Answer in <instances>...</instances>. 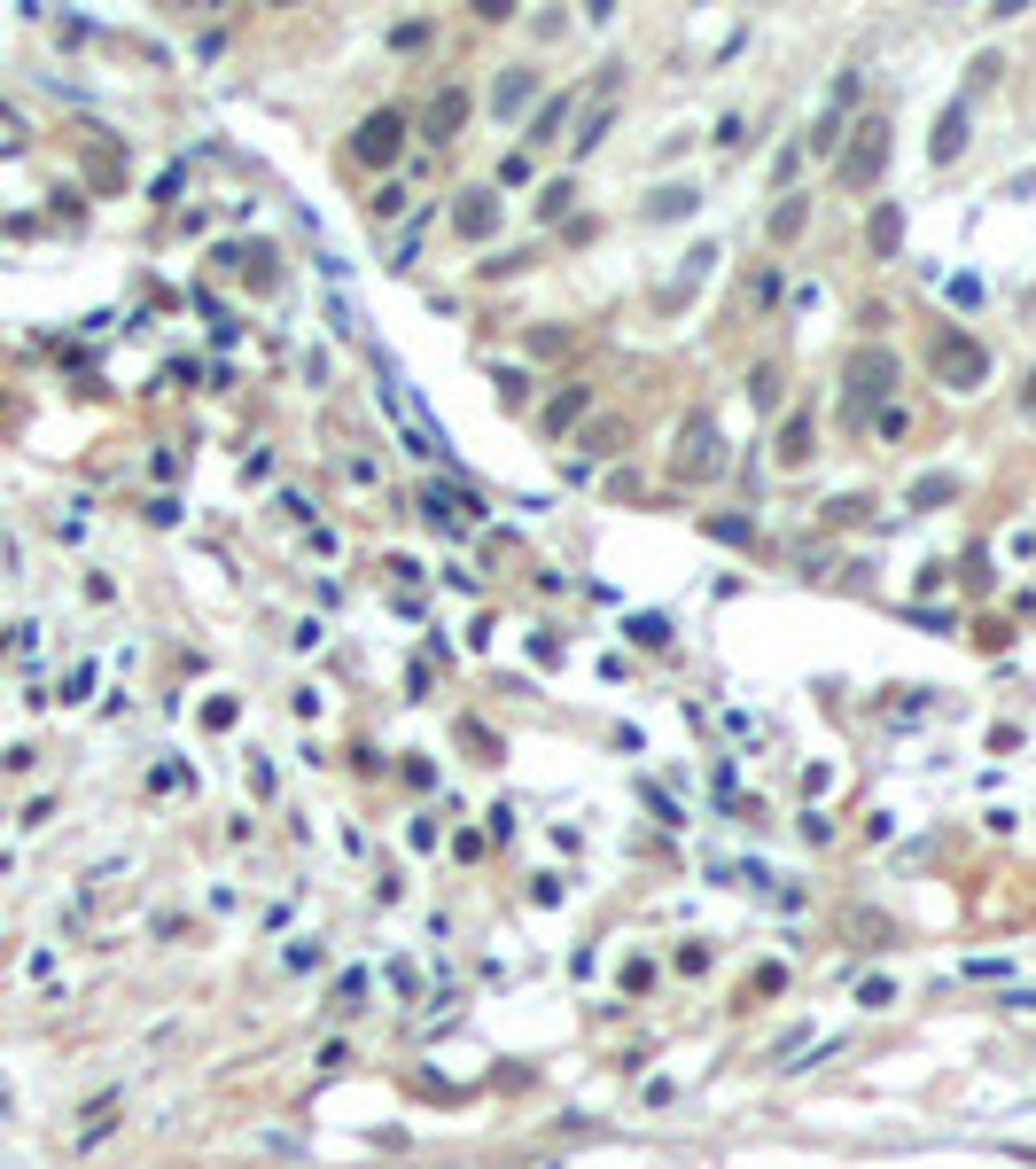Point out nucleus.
<instances>
[{
  "instance_id": "obj_3",
  "label": "nucleus",
  "mask_w": 1036,
  "mask_h": 1169,
  "mask_svg": "<svg viewBox=\"0 0 1036 1169\" xmlns=\"http://www.w3.org/2000/svg\"><path fill=\"white\" fill-rule=\"evenodd\" d=\"M717 468H725L717 421H710V414H686V429H678V453H671V476H678V484H710Z\"/></svg>"
},
{
  "instance_id": "obj_19",
  "label": "nucleus",
  "mask_w": 1036,
  "mask_h": 1169,
  "mask_svg": "<svg viewBox=\"0 0 1036 1169\" xmlns=\"http://www.w3.org/2000/svg\"><path fill=\"white\" fill-rule=\"evenodd\" d=\"M1021 406H1028V414H1036V366H1028V390H1021Z\"/></svg>"
},
{
  "instance_id": "obj_18",
  "label": "nucleus",
  "mask_w": 1036,
  "mask_h": 1169,
  "mask_svg": "<svg viewBox=\"0 0 1036 1169\" xmlns=\"http://www.w3.org/2000/svg\"><path fill=\"white\" fill-rule=\"evenodd\" d=\"M803 219H811V204H780V211H772V234H780V242H787V234L803 226Z\"/></svg>"
},
{
  "instance_id": "obj_13",
  "label": "nucleus",
  "mask_w": 1036,
  "mask_h": 1169,
  "mask_svg": "<svg viewBox=\"0 0 1036 1169\" xmlns=\"http://www.w3.org/2000/svg\"><path fill=\"white\" fill-rule=\"evenodd\" d=\"M570 110H577V94H554V102H546L538 117H530V141H554V133L570 125Z\"/></svg>"
},
{
  "instance_id": "obj_14",
  "label": "nucleus",
  "mask_w": 1036,
  "mask_h": 1169,
  "mask_svg": "<svg viewBox=\"0 0 1036 1169\" xmlns=\"http://www.w3.org/2000/svg\"><path fill=\"white\" fill-rule=\"evenodd\" d=\"M694 211V187H662L655 195V219H686Z\"/></svg>"
},
{
  "instance_id": "obj_6",
  "label": "nucleus",
  "mask_w": 1036,
  "mask_h": 1169,
  "mask_svg": "<svg viewBox=\"0 0 1036 1169\" xmlns=\"http://www.w3.org/2000/svg\"><path fill=\"white\" fill-rule=\"evenodd\" d=\"M452 226L467 234V242H484V234H499V195H491V187H460V204H452Z\"/></svg>"
},
{
  "instance_id": "obj_12",
  "label": "nucleus",
  "mask_w": 1036,
  "mask_h": 1169,
  "mask_svg": "<svg viewBox=\"0 0 1036 1169\" xmlns=\"http://www.w3.org/2000/svg\"><path fill=\"white\" fill-rule=\"evenodd\" d=\"M530 86H538V71H530V62H515V71L499 79V117H515V110L530 102Z\"/></svg>"
},
{
  "instance_id": "obj_17",
  "label": "nucleus",
  "mask_w": 1036,
  "mask_h": 1169,
  "mask_svg": "<svg viewBox=\"0 0 1036 1169\" xmlns=\"http://www.w3.org/2000/svg\"><path fill=\"white\" fill-rule=\"evenodd\" d=\"M958 491V476H927L920 491H912V507H935V499H951Z\"/></svg>"
},
{
  "instance_id": "obj_16",
  "label": "nucleus",
  "mask_w": 1036,
  "mask_h": 1169,
  "mask_svg": "<svg viewBox=\"0 0 1036 1169\" xmlns=\"http://www.w3.org/2000/svg\"><path fill=\"white\" fill-rule=\"evenodd\" d=\"M631 640H640V648H662V640H671V624H662V616H631Z\"/></svg>"
},
{
  "instance_id": "obj_7",
  "label": "nucleus",
  "mask_w": 1036,
  "mask_h": 1169,
  "mask_svg": "<svg viewBox=\"0 0 1036 1169\" xmlns=\"http://www.w3.org/2000/svg\"><path fill=\"white\" fill-rule=\"evenodd\" d=\"M460 125H467V86H445V94H437V102H429V117H421V133H429V141H437V149H445V141H460Z\"/></svg>"
},
{
  "instance_id": "obj_4",
  "label": "nucleus",
  "mask_w": 1036,
  "mask_h": 1169,
  "mask_svg": "<svg viewBox=\"0 0 1036 1169\" xmlns=\"http://www.w3.org/2000/svg\"><path fill=\"white\" fill-rule=\"evenodd\" d=\"M881 164H888V117H865L857 141L842 149V164H834V172H842V187H873Z\"/></svg>"
},
{
  "instance_id": "obj_5",
  "label": "nucleus",
  "mask_w": 1036,
  "mask_h": 1169,
  "mask_svg": "<svg viewBox=\"0 0 1036 1169\" xmlns=\"http://www.w3.org/2000/svg\"><path fill=\"white\" fill-rule=\"evenodd\" d=\"M397 149H406V110H375L359 133H351V156L366 164V172H382V164H397Z\"/></svg>"
},
{
  "instance_id": "obj_10",
  "label": "nucleus",
  "mask_w": 1036,
  "mask_h": 1169,
  "mask_svg": "<svg viewBox=\"0 0 1036 1169\" xmlns=\"http://www.w3.org/2000/svg\"><path fill=\"white\" fill-rule=\"evenodd\" d=\"M585 406H592V390H585V382H570V390H561L554 406H546V437H561V429H570Z\"/></svg>"
},
{
  "instance_id": "obj_15",
  "label": "nucleus",
  "mask_w": 1036,
  "mask_h": 1169,
  "mask_svg": "<svg viewBox=\"0 0 1036 1169\" xmlns=\"http://www.w3.org/2000/svg\"><path fill=\"white\" fill-rule=\"evenodd\" d=\"M570 195H577L570 180H554V187H538V219H561V211H570Z\"/></svg>"
},
{
  "instance_id": "obj_2",
  "label": "nucleus",
  "mask_w": 1036,
  "mask_h": 1169,
  "mask_svg": "<svg viewBox=\"0 0 1036 1169\" xmlns=\"http://www.w3.org/2000/svg\"><path fill=\"white\" fill-rule=\"evenodd\" d=\"M927 375H935V382H951V390H982L990 351L966 336V328H935V336H927Z\"/></svg>"
},
{
  "instance_id": "obj_11",
  "label": "nucleus",
  "mask_w": 1036,
  "mask_h": 1169,
  "mask_svg": "<svg viewBox=\"0 0 1036 1169\" xmlns=\"http://www.w3.org/2000/svg\"><path fill=\"white\" fill-rule=\"evenodd\" d=\"M958 149H966V102H951L943 125H935V164H951Z\"/></svg>"
},
{
  "instance_id": "obj_8",
  "label": "nucleus",
  "mask_w": 1036,
  "mask_h": 1169,
  "mask_svg": "<svg viewBox=\"0 0 1036 1169\" xmlns=\"http://www.w3.org/2000/svg\"><path fill=\"white\" fill-rule=\"evenodd\" d=\"M896 242H905V211L881 204L873 219H865V250H873V258H896Z\"/></svg>"
},
{
  "instance_id": "obj_9",
  "label": "nucleus",
  "mask_w": 1036,
  "mask_h": 1169,
  "mask_svg": "<svg viewBox=\"0 0 1036 1169\" xmlns=\"http://www.w3.org/2000/svg\"><path fill=\"white\" fill-rule=\"evenodd\" d=\"M772 453H780V468H803V460L818 453V445H811V414H787V429H780Z\"/></svg>"
},
{
  "instance_id": "obj_1",
  "label": "nucleus",
  "mask_w": 1036,
  "mask_h": 1169,
  "mask_svg": "<svg viewBox=\"0 0 1036 1169\" xmlns=\"http://www.w3.org/2000/svg\"><path fill=\"white\" fill-rule=\"evenodd\" d=\"M896 351H881V344H865V351H850V366H842V421H865L881 406V398L896 390Z\"/></svg>"
}]
</instances>
